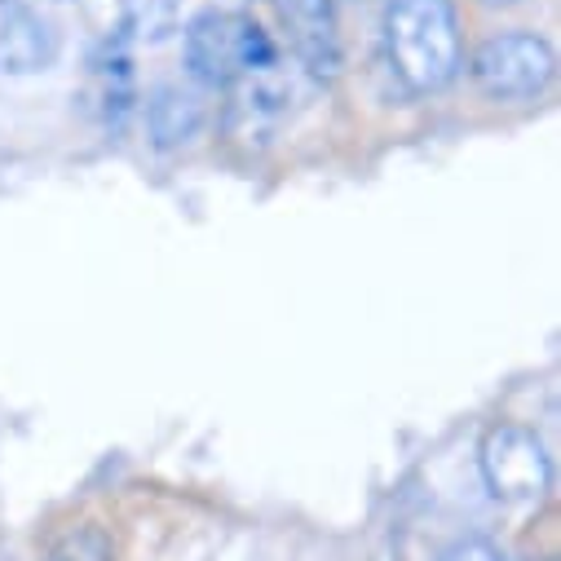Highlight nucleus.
Instances as JSON below:
<instances>
[{
    "instance_id": "f257e3e1",
    "label": "nucleus",
    "mask_w": 561,
    "mask_h": 561,
    "mask_svg": "<svg viewBox=\"0 0 561 561\" xmlns=\"http://www.w3.org/2000/svg\"><path fill=\"white\" fill-rule=\"evenodd\" d=\"M385 58L411 98L443 93L465 67V45H460V23L451 0H389Z\"/></svg>"
},
{
    "instance_id": "f03ea898",
    "label": "nucleus",
    "mask_w": 561,
    "mask_h": 561,
    "mask_svg": "<svg viewBox=\"0 0 561 561\" xmlns=\"http://www.w3.org/2000/svg\"><path fill=\"white\" fill-rule=\"evenodd\" d=\"M182 49L191 80L204 89H230L234 80L278 62V45L270 41V32L234 10H204L199 19H191Z\"/></svg>"
},
{
    "instance_id": "7ed1b4c3",
    "label": "nucleus",
    "mask_w": 561,
    "mask_h": 561,
    "mask_svg": "<svg viewBox=\"0 0 561 561\" xmlns=\"http://www.w3.org/2000/svg\"><path fill=\"white\" fill-rule=\"evenodd\" d=\"M469 80L491 102H530L543 98L557 80V49L539 32H500L486 36L469 58Z\"/></svg>"
},
{
    "instance_id": "20e7f679",
    "label": "nucleus",
    "mask_w": 561,
    "mask_h": 561,
    "mask_svg": "<svg viewBox=\"0 0 561 561\" xmlns=\"http://www.w3.org/2000/svg\"><path fill=\"white\" fill-rule=\"evenodd\" d=\"M482 482L500 504H539L552 491V456L543 438L526 425L500 420L478 443Z\"/></svg>"
},
{
    "instance_id": "39448f33",
    "label": "nucleus",
    "mask_w": 561,
    "mask_h": 561,
    "mask_svg": "<svg viewBox=\"0 0 561 561\" xmlns=\"http://www.w3.org/2000/svg\"><path fill=\"white\" fill-rule=\"evenodd\" d=\"M278 19H284L288 45L297 62L314 80H336L341 76V19L336 0H278Z\"/></svg>"
},
{
    "instance_id": "423d86ee",
    "label": "nucleus",
    "mask_w": 561,
    "mask_h": 561,
    "mask_svg": "<svg viewBox=\"0 0 561 561\" xmlns=\"http://www.w3.org/2000/svg\"><path fill=\"white\" fill-rule=\"evenodd\" d=\"M288 98L293 89L278 80V62L265 67V71H252L243 80H234L226 89V133L234 137V142H265V137H274V128L284 124L288 115Z\"/></svg>"
},
{
    "instance_id": "0eeeda50",
    "label": "nucleus",
    "mask_w": 561,
    "mask_h": 561,
    "mask_svg": "<svg viewBox=\"0 0 561 561\" xmlns=\"http://www.w3.org/2000/svg\"><path fill=\"white\" fill-rule=\"evenodd\" d=\"M137 106V76H133V41L124 32L106 36L89 58V111L115 133Z\"/></svg>"
},
{
    "instance_id": "6e6552de",
    "label": "nucleus",
    "mask_w": 561,
    "mask_h": 561,
    "mask_svg": "<svg viewBox=\"0 0 561 561\" xmlns=\"http://www.w3.org/2000/svg\"><path fill=\"white\" fill-rule=\"evenodd\" d=\"M54 58H58L54 23L27 0H0V71L36 76L49 71Z\"/></svg>"
},
{
    "instance_id": "1a4fd4ad",
    "label": "nucleus",
    "mask_w": 561,
    "mask_h": 561,
    "mask_svg": "<svg viewBox=\"0 0 561 561\" xmlns=\"http://www.w3.org/2000/svg\"><path fill=\"white\" fill-rule=\"evenodd\" d=\"M208 124V89L204 84H182L169 80L147 98V128H151V142L173 151L186 147L191 137Z\"/></svg>"
},
{
    "instance_id": "9d476101",
    "label": "nucleus",
    "mask_w": 561,
    "mask_h": 561,
    "mask_svg": "<svg viewBox=\"0 0 561 561\" xmlns=\"http://www.w3.org/2000/svg\"><path fill=\"white\" fill-rule=\"evenodd\" d=\"M119 32L133 45H160L178 32V0H124Z\"/></svg>"
},
{
    "instance_id": "9b49d317",
    "label": "nucleus",
    "mask_w": 561,
    "mask_h": 561,
    "mask_svg": "<svg viewBox=\"0 0 561 561\" xmlns=\"http://www.w3.org/2000/svg\"><path fill=\"white\" fill-rule=\"evenodd\" d=\"M49 561H111V539L98 526H80L49 552Z\"/></svg>"
},
{
    "instance_id": "f8f14e48",
    "label": "nucleus",
    "mask_w": 561,
    "mask_h": 561,
    "mask_svg": "<svg viewBox=\"0 0 561 561\" xmlns=\"http://www.w3.org/2000/svg\"><path fill=\"white\" fill-rule=\"evenodd\" d=\"M443 561H504V557H500V548L486 543V539H465V543H456Z\"/></svg>"
},
{
    "instance_id": "ddd939ff",
    "label": "nucleus",
    "mask_w": 561,
    "mask_h": 561,
    "mask_svg": "<svg viewBox=\"0 0 561 561\" xmlns=\"http://www.w3.org/2000/svg\"><path fill=\"white\" fill-rule=\"evenodd\" d=\"M482 5H513V0H482Z\"/></svg>"
}]
</instances>
